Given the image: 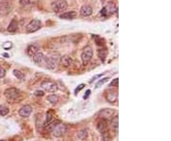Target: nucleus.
I'll use <instances>...</instances> for the list:
<instances>
[{
  "label": "nucleus",
  "mask_w": 171,
  "mask_h": 141,
  "mask_svg": "<svg viewBox=\"0 0 171 141\" xmlns=\"http://www.w3.org/2000/svg\"><path fill=\"white\" fill-rule=\"evenodd\" d=\"M117 11H118V7H117L116 3L114 1H110L100 12H101V15H103V16L108 17V16H110V15L114 14Z\"/></svg>",
  "instance_id": "nucleus-1"
},
{
  "label": "nucleus",
  "mask_w": 171,
  "mask_h": 141,
  "mask_svg": "<svg viewBox=\"0 0 171 141\" xmlns=\"http://www.w3.org/2000/svg\"><path fill=\"white\" fill-rule=\"evenodd\" d=\"M60 62V55L58 53H52L51 56L47 57L46 67L49 69H54L58 66Z\"/></svg>",
  "instance_id": "nucleus-2"
},
{
  "label": "nucleus",
  "mask_w": 171,
  "mask_h": 141,
  "mask_svg": "<svg viewBox=\"0 0 171 141\" xmlns=\"http://www.w3.org/2000/svg\"><path fill=\"white\" fill-rule=\"evenodd\" d=\"M52 8L55 13H63L68 9V2L66 0H56L52 3Z\"/></svg>",
  "instance_id": "nucleus-3"
},
{
  "label": "nucleus",
  "mask_w": 171,
  "mask_h": 141,
  "mask_svg": "<svg viewBox=\"0 0 171 141\" xmlns=\"http://www.w3.org/2000/svg\"><path fill=\"white\" fill-rule=\"evenodd\" d=\"M92 57H93V50L91 49V46H89V45L86 46L82 52V54H81V59H82L83 64L84 65L88 64V62L91 61Z\"/></svg>",
  "instance_id": "nucleus-4"
},
{
  "label": "nucleus",
  "mask_w": 171,
  "mask_h": 141,
  "mask_svg": "<svg viewBox=\"0 0 171 141\" xmlns=\"http://www.w3.org/2000/svg\"><path fill=\"white\" fill-rule=\"evenodd\" d=\"M42 24H41V21L38 20V19H34V20H32L30 21L27 27H26V31L28 33H33V32H35L37 31L40 28H41Z\"/></svg>",
  "instance_id": "nucleus-5"
},
{
  "label": "nucleus",
  "mask_w": 171,
  "mask_h": 141,
  "mask_svg": "<svg viewBox=\"0 0 171 141\" xmlns=\"http://www.w3.org/2000/svg\"><path fill=\"white\" fill-rule=\"evenodd\" d=\"M41 87L44 88L47 92L50 93H54L58 90V86L54 82H50V81H44L41 83Z\"/></svg>",
  "instance_id": "nucleus-6"
},
{
  "label": "nucleus",
  "mask_w": 171,
  "mask_h": 141,
  "mask_svg": "<svg viewBox=\"0 0 171 141\" xmlns=\"http://www.w3.org/2000/svg\"><path fill=\"white\" fill-rule=\"evenodd\" d=\"M34 62L36 65H38L39 66H45L46 67V64H47V56L44 55V53L42 52H37L34 57H33Z\"/></svg>",
  "instance_id": "nucleus-7"
},
{
  "label": "nucleus",
  "mask_w": 171,
  "mask_h": 141,
  "mask_svg": "<svg viewBox=\"0 0 171 141\" xmlns=\"http://www.w3.org/2000/svg\"><path fill=\"white\" fill-rule=\"evenodd\" d=\"M66 133H67V126H66L65 124H62L60 122L56 125V126L52 130V134L56 137H59L61 135H63Z\"/></svg>",
  "instance_id": "nucleus-8"
},
{
  "label": "nucleus",
  "mask_w": 171,
  "mask_h": 141,
  "mask_svg": "<svg viewBox=\"0 0 171 141\" xmlns=\"http://www.w3.org/2000/svg\"><path fill=\"white\" fill-rule=\"evenodd\" d=\"M4 95H5L6 98L9 99V100H16V99L19 97L20 93H19V91H18L16 88L11 87V88H8V89L5 90Z\"/></svg>",
  "instance_id": "nucleus-9"
},
{
  "label": "nucleus",
  "mask_w": 171,
  "mask_h": 141,
  "mask_svg": "<svg viewBox=\"0 0 171 141\" xmlns=\"http://www.w3.org/2000/svg\"><path fill=\"white\" fill-rule=\"evenodd\" d=\"M32 111H33L32 106L30 105H25V106H23L19 109L18 113L22 118H29L30 116V114H32Z\"/></svg>",
  "instance_id": "nucleus-10"
},
{
  "label": "nucleus",
  "mask_w": 171,
  "mask_h": 141,
  "mask_svg": "<svg viewBox=\"0 0 171 141\" xmlns=\"http://www.w3.org/2000/svg\"><path fill=\"white\" fill-rule=\"evenodd\" d=\"M37 52H39V46L35 44L29 45L27 48V54L29 57H34Z\"/></svg>",
  "instance_id": "nucleus-11"
},
{
  "label": "nucleus",
  "mask_w": 171,
  "mask_h": 141,
  "mask_svg": "<svg viewBox=\"0 0 171 141\" xmlns=\"http://www.w3.org/2000/svg\"><path fill=\"white\" fill-rule=\"evenodd\" d=\"M60 62L64 67H69L72 65V58L69 55H64L60 57Z\"/></svg>",
  "instance_id": "nucleus-12"
},
{
  "label": "nucleus",
  "mask_w": 171,
  "mask_h": 141,
  "mask_svg": "<svg viewBox=\"0 0 171 141\" xmlns=\"http://www.w3.org/2000/svg\"><path fill=\"white\" fill-rule=\"evenodd\" d=\"M80 14L83 17H88L90 16L92 14V8L89 5H84L82 6V8L80 9Z\"/></svg>",
  "instance_id": "nucleus-13"
},
{
  "label": "nucleus",
  "mask_w": 171,
  "mask_h": 141,
  "mask_svg": "<svg viewBox=\"0 0 171 141\" xmlns=\"http://www.w3.org/2000/svg\"><path fill=\"white\" fill-rule=\"evenodd\" d=\"M113 114H114V110H112V109H103L99 113V116L103 119H108L110 117H112Z\"/></svg>",
  "instance_id": "nucleus-14"
},
{
  "label": "nucleus",
  "mask_w": 171,
  "mask_h": 141,
  "mask_svg": "<svg viewBox=\"0 0 171 141\" xmlns=\"http://www.w3.org/2000/svg\"><path fill=\"white\" fill-rule=\"evenodd\" d=\"M76 17V11H67V12H63L62 14H60V18L61 19H67V20H71L74 19Z\"/></svg>",
  "instance_id": "nucleus-15"
},
{
  "label": "nucleus",
  "mask_w": 171,
  "mask_h": 141,
  "mask_svg": "<svg viewBox=\"0 0 171 141\" xmlns=\"http://www.w3.org/2000/svg\"><path fill=\"white\" fill-rule=\"evenodd\" d=\"M18 29V22L17 20L15 19H12L10 23V25L8 26V28L7 30L9 31V32H11V33H14L15 31H16Z\"/></svg>",
  "instance_id": "nucleus-16"
},
{
  "label": "nucleus",
  "mask_w": 171,
  "mask_h": 141,
  "mask_svg": "<svg viewBox=\"0 0 171 141\" xmlns=\"http://www.w3.org/2000/svg\"><path fill=\"white\" fill-rule=\"evenodd\" d=\"M97 129L101 133H104V132L107 131V122H106V119L101 118V120L97 124Z\"/></svg>",
  "instance_id": "nucleus-17"
},
{
  "label": "nucleus",
  "mask_w": 171,
  "mask_h": 141,
  "mask_svg": "<svg viewBox=\"0 0 171 141\" xmlns=\"http://www.w3.org/2000/svg\"><path fill=\"white\" fill-rule=\"evenodd\" d=\"M118 99V94L117 92L114 91H110L106 94V100L110 101V103H114Z\"/></svg>",
  "instance_id": "nucleus-18"
},
{
  "label": "nucleus",
  "mask_w": 171,
  "mask_h": 141,
  "mask_svg": "<svg viewBox=\"0 0 171 141\" xmlns=\"http://www.w3.org/2000/svg\"><path fill=\"white\" fill-rule=\"evenodd\" d=\"M110 126H111L112 130H114L116 132L118 131V128H119V117L118 116H116V117H114L112 118L111 123H110Z\"/></svg>",
  "instance_id": "nucleus-19"
},
{
  "label": "nucleus",
  "mask_w": 171,
  "mask_h": 141,
  "mask_svg": "<svg viewBox=\"0 0 171 141\" xmlns=\"http://www.w3.org/2000/svg\"><path fill=\"white\" fill-rule=\"evenodd\" d=\"M48 100L52 103V104H56L59 101V97L57 95H51L48 97Z\"/></svg>",
  "instance_id": "nucleus-20"
},
{
  "label": "nucleus",
  "mask_w": 171,
  "mask_h": 141,
  "mask_svg": "<svg viewBox=\"0 0 171 141\" xmlns=\"http://www.w3.org/2000/svg\"><path fill=\"white\" fill-rule=\"evenodd\" d=\"M9 114V109L6 107V106H3V105H0V116H6Z\"/></svg>",
  "instance_id": "nucleus-21"
},
{
  "label": "nucleus",
  "mask_w": 171,
  "mask_h": 141,
  "mask_svg": "<svg viewBox=\"0 0 171 141\" xmlns=\"http://www.w3.org/2000/svg\"><path fill=\"white\" fill-rule=\"evenodd\" d=\"M98 54H99V58L102 60V62H105V60L106 58V54H107L106 50V49H100Z\"/></svg>",
  "instance_id": "nucleus-22"
},
{
  "label": "nucleus",
  "mask_w": 171,
  "mask_h": 141,
  "mask_svg": "<svg viewBox=\"0 0 171 141\" xmlns=\"http://www.w3.org/2000/svg\"><path fill=\"white\" fill-rule=\"evenodd\" d=\"M13 74H14V76L17 78V79H19V80H24V74L21 72V71H19V70H16V69H14L13 70Z\"/></svg>",
  "instance_id": "nucleus-23"
},
{
  "label": "nucleus",
  "mask_w": 171,
  "mask_h": 141,
  "mask_svg": "<svg viewBox=\"0 0 171 141\" xmlns=\"http://www.w3.org/2000/svg\"><path fill=\"white\" fill-rule=\"evenodd\" d=\"M52 119H53V116H52V112H51V111H49L48 113H47V118H46L45 125H47V124H50V123L52 121Z\"/></svg>",
  "instance_id": "nucleus-24"
},
{
  "label": "nucleus",
  "mask_w": 171,
  "mask_h": 141,
  "mask_svg": "<svg viewBox=\"0 0 171 141\" xmlns=\"http://www.w3.org/2000/svg\"><path fill=\"white\" fill-rule=\"evenodd\" d=\"M108 81V78H104V79H102V80H100L97 83H96V85H95V87L96 88H99L100 86H102L104 83H106V82Z\"/></svg>",
  "instance_id": "nucleus-25"
},
{
  "label": "nucleus",
  "mask_w": 171,
  "mask_h": 141,
  "mask_svg": "<svg viewBox=\"0 0 171 141\" xmlns=\"http://www.w3.org/2000/svg\"><path fill=\"white\" fill-rule=\"evenodd\" d=\"M87 130H82V131H80L79 132V134H78V137L80 138V139H85L86 137H87Z\"/></svg>",
  "instance_id": "nucleus-26"
},
{
  "label": "nucleus",
  "mask_w": 171,
  "mask_h": 141,
  "mask_svg": "<svg viewBox=\"0 0 171 141\" xmlns=\"http://www.w3.org/2000/svg\"><path fill=\"white\" fill-rule=\"evenodd\" d=\"M102 134V141H108L110 140V137H108V133L107 131L104 132V133H101Z\"/></svg>",
  "instance_id": "nucleus-27"
},
{
  "label": "nucleus",
  "mask_w": 171,
  "mask_h": 141,
  "mask_svg": "<svg viewBox=\"0 0 171 141\" xmlns=\"http://www.w3.org/2000/svg\"><path fill=\"white\" fill-rule=\"evenodd\" d=\"M20 5H22L23 7L29 6L30 5V1H29V0H20Z\"/></svg>",
  "instance_id": "nucleus-28"
},
{
  "label": "nucleus",
  "mask_w": 171,
  "mask_h": 141,
  "mask_svg": "<svg viewBox=\"0 0 171 141\" xmlns=\"http://www.w3.org/2000/svg\"><path fill=\"white\" fill-rule=\"evenodd\" d=\"M44 95H45V93L42 90H37L34 92V96H36V97H43Z\"/></svg>",
  "instance_id": "nucleus-29"
},
{
  "label": "nucleus",
  "mask_w": 171,
  "mask_h": 141,
  "mask_svg": "<svg viewBox=\"0 0 171 141\" xmlns=\"http://www.w3.org/2000/svg\"><path fill=\"white\" fill-rule=\"evenodd\" d=\"M5 76H6V70L2 66H0V78H4Z\"/></svg>",
  "instance_id": "nucleus-30"
},
{
  "label": "nucleus",
  "mask_w": 171,
  "mask_h": 141,
  "mask_svg": "<svg viewBox=\"0 0 171 141\" xmlns=\"http://www.w3.org/2000/svg\"><path fill=\"white\" fill-rule=\"evenodd\" d=\"M84 87H85V84H84V83H82V84L78 85V86L76 87V89H75V94H77L78 92H80V91H81V90H82Z\"/></svg>",
  "instance_id": "nucleus-31"
},
{
  "label": "nucleus",
  "mask_w": 171,
  "mask_h": 141,
  "mask_svg": "<svg viewBox=\"0 0 171 141\" xmlns=\"http://www.w3.org/2000/svg\"><path fill=\"white\" fill-rule=\"evenodd\" d=\"M118 81H119L118 78H116V79H114V80L110 83V87H112V86H117V85H118Z\"/></svg>",
  "instance_id": "nucleus-32"
},
{
  "label": "nucleus",
  "mask_w": 171,
  "mask_h": 141,
  "mask_svg": "<svg viewBox=\"0 0 171 141\" xmlns=\"http://www.w3.org/2000/svg\"><path fill=\"white\" fill-rule=\"evenodd\" d=\"M11 42H7V44H5L4 45H3V48L5 49H11Z\"/></svg>",
  "instance_id": "nucleus-33"
},
{
  "label": "nucleus",
  "mask_w": 171,
  "mask_h": 141,
  "mask_svg": "<svg viewBox=\"0 0 171 141\" xmlns=\"http://www.w3.org/2000/svg\"><path fill=\"white\" fill-rule=\"evenodd\" d=\"M89 95H90V90H87V92H86V94H85V96H84V99H85V100L88 99V98L89 97Z\"/></svg>",
  "instance_id": "nucleus-34"
},
{
  "label": "nucleus",
  "mask_w": 171,
  "mask_h": 141,
  "mask_svg": "<svg viewBox=\"0 0 171 141\" xmlns=\"http://www.w3.org/2000/svg\"><path fill=\"white\" fill-rule=\"evenodd\" d=\"M0 141H5V140H0Z\"/></svg>",
  "instance_id": "nucleus-35"
}]
</instances>
